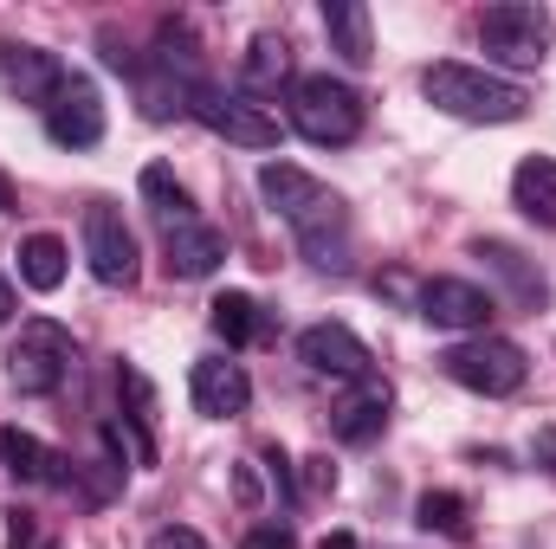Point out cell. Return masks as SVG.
<instances>
[{
	"instance_id": "cell-1",
	"label": "cell",
	"mask_w": 556,
	"mask_h": 549,
	"mask_svg": "<svg viewBox=\"0 0 556 549\" xmlns=\"http://www.w3.org/2000/svg\"><path fill=\"white\" fill-rule=\"evenodd\" d=\"M260 194L278 220L298 233L304 259L317 272H350V207L337 188H324L317 175H304L298 162H266L260 168Z\"/></svg>"
},
{
	"instance_id": "cell-2",
	"label": "cell",
	"mask_w": 556,
	"mask_h": 549,
	"mask_svg": "<svg viewBox=\"0 0 556 549\" xmlns=\"http://www.w3.org/2000/svg\"><path fill=\"white\" fill-rule=\"evenodd\" d=\"M420 91H427L433 111H446V117H459V124H518V117L531 111L525 85H511V78H498V72H485V65H459V59L427 65V72H420Z\"/></svg>"
},
{
	"instance_id": "cell-3",
	"label": "cell",
	"mask_w": 556,
	"mask_h": 549,
	"mask_svg": "<svg viewBox=\"0 0 556 549\" xmlns=\"http://www.w3.org/2000/svg\"><path fill=\"white\" fill-rule=\"evenodd\" d=\"M291 130L317 149H343L363 137V98L356 85L330 78V72H304L291 78Z\"/></svg>"
},
{
	"instance_id": "cell-4",
	"label": "cell",
	"mask_w": 556,
	"mask_h": 549,
	"mask_svg": "<svg viewBox=\"0 0 556 549\" xmlns=\"http://www.w3.org/2000/svg\"><path fill=\"white\" fill-rule=\"evenodd\" d=\"M440 369H446V382H459V388H472V395H485V401H505V395L525 388L531 356H525L511 336H466V343H453V349L440 356Z\"/></svg>"
},
{
	"instance_id": "cell-5",
	"label": "cell",
	"mask_w": 556,
	"mask_h": 549,
	"mask_svg": "<svg viewBox=\"0 0 556 549\" xmlns=\"http://www.w3.org/2000/svg\"><path fill=\"white\" fill-rule=\"evenodd\" d=\"M188 117H194L201 130H214L220 142H233V149H278V137H285L266 104H253L247 91L207 85V78L188 85Z\"/></svg>"
},
{
	"instance_id": "cell-6",
	"label": "cell",
	"mask_w": 556,
	"mask_h": 549,
	"mask_svg": "<svg viewBox=\"0 0 556 549\" xmlns=\"http://www.w3.org/2000/svg\"><path fill=\"white\" fill-rule=\"evenodd\" d=\"M472 26H479L485 59H498V65H511V72H538L544 52H551V39H556L551 13L531 7V0H498V7H485Z\"/></svg>"
},
{
	"instance_id": "cell-7",
	"label": "cell",
	"mask_w": 556,
	"mask_h": 549,
	"mask_svg": "<svg viewBox=\"0 0 556 549\" xmlns=\"http://www.w3.org/2000/svg\"><path fill=\"white\" fill-rule=\"evenodd\" d=\"M72 362H78L72 330L52 323V317H26L20 336H13V349H7V382H13L20 395H52V388L72 375Z\"/></svg>"
},
{
	"instance_id": "cell-8",
	"label": "cell",
	"mask_w": 556,
	"mask_h": 549,
	"mask_svg": "<svg viewBox=\"0 0 556 549\" xmlns=\"http://www.w3.org/2000/svg\"><path fill=\"white\" fill-rule=\"evenodd\" d=\"M46 137L59 149H98L104 142V98L85 72H65V85L46 104Z\"/></svg>"
},
{
	"instance_id": "cell-9",
	"label": "cell",
	"mask_w": 556,
	"mask_h": 549,
	"mask_svg": "<svg viewBox=\"0 0 556 549\" xmlns=\"http://www.w3.org/2000/svg\"><path fill=\"white\" fill-rule=\"evenodd\" d=\"M85 266L98 284H137L142 272V253H137V233L124 227V214L117 207H91L85 214Z\"/></svg>"
},
{
	"instance_id": "cell-10",
	"label": "cell",
	"mask_w": 556,
	"mask_h": 549,
	"mask_svg": "<svg viewBox=\"0 0 556 549\" xmlns=\"http://www.w3.org/2000/svg\"><path fill=\"white\" fill-rule=\"evenodd\" d=\"M415 304L433 330H466V336H485V323L498 310V297L485 284H472V278H427Z\"/></svg>"
},
{
	"instance_id": "cell-11",
	"label": "cell",
	"mask_w": 556,
	"mask_h": 549,
	"mask_svg": "<svg viewBox=\"0 0 556 549\" xmlns=\"http://www.w3.org/2000/svg\"><path fill=\"white\" fill-rule=\"evenodd\" d=\"M298 362L311 369V375H330V382H363L369 375V343L350 330V323H311L304 336H298Z\"/></svg>"
},
{
	"instance_id": "cell-12",
	"label": "cell",
	"mask_w": 556,
	"mask_h": 549,
	"mask_svg": "<svg viewBox=\"0 0 556 549\" xmlns=\"http://www.w3.org/2000/svg\"><path fill=\"white\" fill-rule=\"evenodd\" d=\"M188 395H194V413H207V420H233V413L253 408V382L227 356H201L188 369Z\"/></svg>"
},
{
	"instance_id": "cell-13",
	"label": "cell",
	"mask_w": 556,
	"mask_h": 549,
	"mask_svg": "<svg viewBox=\"0 0 556 549\" xmlns=\"http://www.w3.org/2000/svg\"><path fill=\"white\" fill-rule=\"evenodd\" d=\"M0 78L7 91H20V104H52V91L65 85V65L46 52V46H20V39H0Z\"/></svg>"
},
{
	"instance_id": "cell-14",
	"label": "cell",
	"mask_w": 556,
	"mask_h": 549,
	"mask_svg": "<svg viewBox=\"0 0 556 549\" xmlns=\"http://www.w3.org/2000/svg\"><path fill=\"white\" fill-rule=\"evenodd\" d=\"M389 408H395V388H389V382H376V375H363V382H356V395L330 413V433H337L343 446H369V439H382Z\"/></svg>"
},
{
	"instance_id": "cell-15",
	"label": "cell",
	"mask_w": 556,
	"mask_h": 549,
	"mask_svg": "<svg viewBox=\"0 0 556 549\" xmlns=\"http://www.w3.org/2000/svg\"><path fill=\"white\" fill-rule=\"evenodd\" d=\"M162 253H168V272L175 278H214L227 259V233L207 227V220H188L175 233H162Z\"/></svg>"
},
{
	"instance_id": "cell-16",
	"label": "cell",
	"mask_w": 556,
	"mask_h": 549,
	"mask_svg": "<svg viewBox=\"0 0 556 549\" xmlns=\"http://www.w3.org/2000/svg\"><path fill=\"white\" fill-rule=\"evenodd\" d=\"M324 39L343 65H369L376 59V20L363 0H324Z\"/></svg>"
},
{
	"instance_id": "cell-17",
	"label": "cell",
	"mask_w": 556,
	"mask_h": 549,
	"mask_svg": "<svg viewBox=\"0 0 556 549\" xmlns=\"http://www.w3.org/2000/svg\"><path fill=\"white\" fill-rule=\"evenodd\" d=\"M0 465H7V478H20V485H72L59 465V452L46 446V439H33L26 426H0Z\"/></svg>"
},
{
	"instance_id": "cell-18",
	"label": "cell",
	"mask_w": 556,
	"mask_h": 549,
	"mask_svg": "<svg viewBox=\"0 0 556 549\" xmlns=\"http://www.w3.org/2000/svg\"><path fill=\"white\" fill-rule=\"evenodd\" d=\"M511 207L531 227H556V155H525L511 168Z\"/></svg>"
},
{
	"instance_id": "cell-19",
	"label": "cell",
	"mask_w": 556,
	"mask_h": 549,
	"mask_svg": "<svg viewBox=\"0 0 556 549\" xmlns=\"http://www.w3.org/2000/svg\"><path fill=\"white\" fill-rule=\"evenodd\" d=\"M240 85H247V98H273L278 85H291V46L278 33H253V46L240 59Z\"/></svg>"
},
{
	"instance_id": "cell-20",
	"label": "cell",
	"mask_w": 556,
	"mask_h": 549,
	"mask_svg": "<svg viewBox=\"0 0 556 549\" xmlns=\"http://www.w3.org/2000/svg\"><path fill=\"white\" fill-rule=\"evenodd\" d=\"M137 188H142V207L162 220V233H175V227H188V220H194V201H188V188L175 181V168H168V162H149Z\"/></svg>"
},
{
	"instance_id": "cell-21",
	"label": "cell",
	"mask_w": 556,
	"mask_h": 549,
	"mask_svg": "<svg viewBox=\"0 0 556 549\" xmlns=\"http://www.w3.org/2000/svg\"><path fill=\"white\" fill-rule=\"evenodd\" d=\"M472 259H485V272L505 278L518 304H544V272H538V266H525V253H518V246H505V240H479V246H472Z\"/></svg>"
},
{
	"instance_id": "cell-22",
	"label": "cell",
	"mask_w": 556,
	"mask_h": 549,
	"mask_svg": "<svg viewBox=\"0 0 556 549\" xmlns=\"http://www.w3.org/2000/svg\"><path fill=\"white\" fill-rule=\"evenodd\" d=\"M20 284H33V291H59L65 284V240L59 233L20 240Z\"/></svg>"
},
{
	"instance_id": "cell-23",
	"label": "cell",
	"mask_w": 556,
	"mask_h": 549,
	"mask_svg": "<svg viewBox=\"0 0 556 549\" xmlns=\"http://www.w3.org/2000/svg\"><path fill=\"white\" fill-rule=\"evenodd\" d=\"M207 323H214V336H220L227 349H240V343L260 336V304H253L247 291H220V297L207 304Z\"/></svg>"
},
{
	"instance_id": "cell-24",
	"label": "cell",
	"mask_w": 556,
	"mask_h": 549,
	"mask_svg": "<svg viewBox=\"0 0 556 549\" xmlns=\"http://www.w3.org/2000/svg\"><path fill=\"white\" fill-rule=\"evenodd\" d=\"M415 524L420 531H440V537H466L472 524H466V498L459 491H427L415 505Z\"/></svg>"
},
{
	"instance_id": "cell-25",
	"label": "cell",
	"mask_w": 556,
	"mask_h": 549,
	"mask_svg": "<svg viewBox=\"0 0 556 549\" xmlns=\"http://www.w3.org/2000/svg\"><path fill=\"white\" fill-rule=\"evenodd\" d=\"M149 549H207V537L188 531V524H162V531L149 537Z\"/></svg>"
},
{
	"instance_id": "cell-26",
	"label": "cell",
	"mask_w": 556,
	"mask_h": 549,
	"mask_svg": "<svg viewBox=\"0 0 556 549\" xmlns=\"http://www.w3.org/2000/svg\"><path fill=\"white\" fill-rule=\"evenodd\" d=\"M247 549H298V537L285 524H260V531H247Z\"/></svg>"
},
{
	"instance_id": "cell-27",
	"label": "cell",
	"mask_w": 556,
	"mask_h": 549,
	"mask_svg": "<svg viewBox=\"0 0 556 549\" xmlns=\"http://www.w3.org/2000/svg\"><path fill=\"white\" fill-rule=\"evenodd\" d=\"M260 459H266V472H273L278 498H291V459H285V452H278V446H266V452H260Z\"/></svg>"
},
{
	"instance_id": "cell-28",
	"label": "cell",
	"mask_w": 556,
	"mask_h": 549,
	"mask_svg": "<svg viewBox=\"0 0 556 549\" xmlns=\"http://www.w3.org/2000/svg\"><path fill=\"white\" fill-rule=\"evenodd\" d=\"M531 459H538L544 472H556V426H538V439H531Z\"/></svg>"
},
{
	"instance_id": "cell-29",
	"label": "cell",
	"mask_w": 556,
	"mask_h": 549,
	"mask_svg": "<svg viewBox=\"0 0 556 549\" xmlns=\"http://www.w3.org/2000/svg\"><path fill=\"white\" fill-rule=\"evenodd\" d=\"M317 549H363V544H356L350 531H330V537H324V544H317Z\"/></svg>"
},
{
	"instance_id": "cell-30",
	"label": "cell",
	"mask_w": 556,
	"mask_h": 549,
	"mask_svg": "<svg viewBox=\"0 0 556 549\" xmlns=\"http://www.w3.org/2000/svg\"><path fill=\"white\" fill-rule=\"evenodd\" d=\"M13 207H20V194H13V181L0 175V214H13Z\"/></svg>"
},
{
	"instance_id": "cell-31",
	"label": "cell",
	"mask_w": 556,
	"mask_h": 549,
	"mask_svg": "<svg viewBox=\"0 0 556 549\" xmlns=\"http://www.w3.org/2000/svg\"><path fill=\"white\" fill-rule=\"evenodd\" d=\"M13 304H20V297H13V284H7V278H0V323H7V317H13Z\"/></svg>"
}]
</instances>
